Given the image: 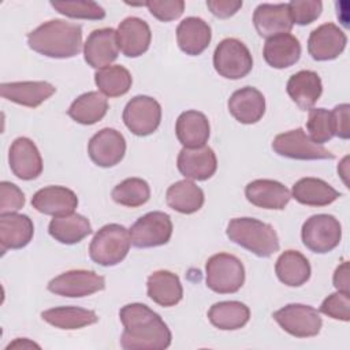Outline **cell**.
<instances>
[{"mask_svg": "<svg viewBox=\"0 0 350 350\" xmlns=\"http://www.w3.org/2000/svg\"><path fill=\"white\" fill-rule=\"evenodd\" d=\"M90 160L103 168H109L122 161L126 153V139L123 134L115 129H101L88 144Z\"/></svg>", "mask_w": 350, "mask_h": 350, "instance_id": "obj_13", "label": "cell"}, {"mask_svg": "<svg viewBox=\"0 0 350 350\" xmlns=\"http://www.w3.org/2000/svg\"><path fill=\"white\" fill-rule=\"evenodd\" d=\"M149 12L161 22H171L178 19L185 11L183 0H150L145 1Z\"/></svg>", "mask_w": 350, "mask_h": 350, "instance_id": "obj_43", "label": "cell"}, {"mask_svg": "<svg viewBox=\"0 0 350 350\" xmlns=\"http://www.w3.org/2000/svg\"><path fill=\"white\" fill-rule=\"evenodd\" d=\"M33 208L44 215L53 217L66 216L78 206L77 194L64 186H46L34 193L31 198Z\"/></svg>", "mask_w": 350, "mask_h": 350, "instance_id": "obj_19", "label": "cell"}, {"mask_svg": "<svg viewBox=\"0 0 350 350\" xmlns=\"http://www.w3.org/2000/svg\"><path fill=\"white\" fill-rule=\"evenodd\" d=\"M334 286L338 291L350 294V276H349V262L343 261L334 272L332 278Z\"/></svg>", "mask_w": 350, "mask_h": 350, "instance_id": "obj_47", "label": "cell"}, {"mask_svg": "<svg viewBox=\"0 0 350 350\" xmlns=\"http://www.w3.org/2000/svg\"><path fill=\"white\" fill-rule=\"evenodd\" d=\"M152 33L149 25L137 16L123 19L116 29V41L119 51L127 57L144 55L150 45Z\"/></svg>", "mask_w": 350, "mask_h": 350, "instance_id": "obj_18", "label": "cell"}, {"mask_svg": "<svg viewBox=\"0 0 350 350\" xmlns=\"http://www.w3.org/2000/svg\"><path fill=\"white\" fill-rule=\"evenodd\" d=\"M226 234L230 241L258 257H271L280 247L275 228L258 219L235 217L230 220Z\"/></svg>", "mask_w": 350, "mask_h": 350, "instance_id": "obj_3", "label": "cell"}, {"mask_svg": "<svg viewBox=\"0 0 350 350\" xmlns=\"http://www.w3.org/2000/svg\"><path fill=\"white\" fill-rule=\"evenodd\" d=\"M245 196L247 201L258 208L282 211L291 198L290 190L273 179H256L246 185Z\"/></svg>", "mask_w": 350, "mask_h": 350, "instance_id": "obj_22", "label": "cell"}, {"mask_svg": "<svg viewBox=\"0 0 350 350\" xmlns=\"http://www.w3.org/2000/svg\"><path fill=\"white\" fill-rule=\"evenodd\" d=\"M55 92L56 88L46 81L4 82L0 85L3 98L29 108H37Z\"/></svg>", "mask_w": 350, "mask_h": 350, "instance_id": "obj_20", "label": "cell"}, {"mask_svg": "<svg viewBox=\"0 0 350 350\" xmlns=\"http://www.w3.org/2000/svg\"><path fill=\"white\" fill-rule=\"evenodd\" d=\"M175 134L183 148L204 146L211 134L209 120L200 111H185L176 119Z\"/></svg>", "mask_w": 350, "mask_h": 350, "instance_id": "obj_27", "label": "cell"}, {"mask_svg": "<svg viewBox=\"0 0 350 350\" xmlns=\"http://www.w3.org/2000/svg\"><path fill=\"white\" fill-rule=\"evenodd\" d=\"M146 291L153 302L164 308L175 306L183 297V287L178 275L164 269L149 275Z\"/></svg>", "mask_w": 350, "mask_h": 350, "instance_id": "obj_29", "label": "cell"}, {"mask_svg": "<svg viewBox=\"0 0 350 350\" xmlns=\"http://www.w3.org/2000/svg\"><path fill=\"white\" fill-rule=\"evenodd\" d=\"M206 7L209 11L220 18L226 19L235 15L242 8V1H232V0H208Z\"/></svg>", "mask_w": 350, "mask_h": 350, "instance_id": "obj_46", "label": "cell"}, {"mask_svg": "<svg viewBox=\"0 0 350 350\" xmlns=\"http://www.w3.org/2000/svg\"><path fill=\"white\" fill-rule=\"evenodd\" d=\"M105 288L104 276L88 269H71L60 273L48 283V290L56 295L81 298Z\"/></svg>", "mask_w": 350, "mask_h": 350, "instance_id": "obj_12", "label": "cell"}, {"mask_svg": "<svg viewBox=\"0 0 350 350\" xmlns=\"http://www.w3.org/2000/svg\"><path fill=\"white\" fill-rule=\"evenodd\" d=\"M213 67L223 78L241 79L252 71L253 57L242 41L224 38L213 52Z\"/></svg>", "mask_w": 350, "mask_h": 350, "instance_id": "obj_7", "label": "cell"}, {"mask_svg": "<svg viewBox=\"0 0 350 350\" xmlns=\"http://www.w3.org/2000/svg\"><path fill=\"white\" fill-rule=\"evenodd\" d=\"M325 316L334 320L349 321L350 320V294L336 291L328 295L319 309Z\"/></svg>", "mask_w": 350, "mask_h": 350, "instance_id": "obj_42", "label": "cell"}, {"mask_svg": "<svg viewBox=\"0 0 350 350\" xmlns=\"http://www.w3.org/2000/svg\"><path fill=\"white\" fill-rule=\"evenodd\" d=\"M51 5L62 15L74 19L100 21L105 18L104 8L96 1L72 0V1H51Z\"/></svg>", "mask_w": 350, "mask_h": 350, "instance_id": "obj_40", "label": "cell"}, {"mask_svg": "<svg viewBox=\"0 0 350 350\" xmlns=\"http://www.w3.org/2000/svg\"><path fill=\"white\" fill-rule=\"evenodd\" d=\"M347 160H349V157H345L343 160H342V163L338 165V172H339V175L343 178V182L347 185V180H346V176H347Z\"/></svg>", "mask_w": 350, "mask_h": 350, "instance_id": "obj_49", "label": "cell"}, {"mask_svg": "<svg viewBox=\"0 0 350 350\" xmlns=\"http://www.w3.org/2000/svg\"><path fill=\"white\" fill-rule=\"evenodd\" d=\"M94 82L100 93L107 97H119L130 90L133 78L126 67L115 64L98 70L94 74Z\"/></svg>", "mask_w": 350, "mask_h": 350, "instance_id": "obj_37", "label": "cell"}, {"mask_svg": "<svg viewBox=\"0 0 350 350\" xmlns=\"http://www.w3.org/2000/svg\"><path fill=\"white\" fill-rule=\"evenodd\" d=\"M41 317L48 324L60 329H79L98 321V316L89 309L79 306H57L46 309Z\"/></svg>", "mask_w": 350, "mask_h": 350, "instance_id": "obj_35", "label": "cell"}, {"mask_svg": "<svg viewBox=\"0 0 350 350\" xmlns=\"http://www.w3.org/2000/svg\"><path fill=\"white\" fill-rule=\"evenodd\" d=\"M111 196L119 205L137 208L149 201L150 187L148 182L141 178H127L113 187Z\"/></svg>", "mask_w": 350, "mask_h": 350, "instance_id": "obj_38", "label": "cell"}, {"mask_svg": "<svg viewBox=\"0 0 350 350\" xmlns=\"http://www.w3.org/2000/svg\"><path fill=\"white\" fill-rule=\"evenodd\" d=\"M27 44L30 49L46 57H74L82 49V27L63 19H52L30 31Z\"/></svg>", "mask_w": 350, "mask_h": 350, "instance_id": "obj_2", "label": "cell"}, {"mask_svg": "<svg viewBox=\"0 0 350 350\" xmlns=\"http://www.w3.org/2000/svg\"><path fill=\"white\" fill-rule=\"evenodd\" d=\"M287 5L293 25L297 23L299 26L310 25L323 11V3L320 0H293Z\"/></svg>", "mask_w": 350, "mask_h": 350, "instance_id": "obj_41", "label": "cell"}, {"mask_svg": "<svg viewBox=\"0 0 350 350\" xmlns=\"http://www.w3.org/2000/svg\"><path fill=\"white\" fill-rule=\"evenodd\" d=\"M123 122L126 127L138 137L150 135L157 130L161 122V105L149 96L133 97L123 109Z\"/></svg>", "mask_w": 350, "mask_h": 350, "instance_id": "obj_11", "label": "cell"}, {"mask_svg": "<svg viewBox=\"0 0 350 350\" xmlns=\"http://www.w3.org/2000/svg\"><path fill=\"white\" fill-rule=\"evenodd\" d=\"M124 327L120 346L124 350H164L171 345V331L164 320L145 304H129L119 310Z\"/></svg>", "mask_w": 350, "mask_h": 350, "instance_id": "obj_1", "label": "cell"}, {"mask_svg": "<svg viewBox=\"0 0 350 350\" xmlns=\"http://www.w3.org/2000/svg\"><path fill=\"white\" fill-rule=\"evenodd\" d=\"M253 23L258 36L264 38L284 34L293 29L287 3L260 4L253 12Z\"/></svg>", "mask_w": 350, "mask_h": 350, "instance_id": "obj_21", "label": "cell"}, {"mask_svg": "<svg viewBox=\"0 0 350 350\" xmlns=\"http://www.w3.org/2000/svg\"><path fill=\"white\" fill-rule=\"evenodd\" d=\"M349 104H339L331 112L335 124V135L342 139L350 138V129H349Z\"/></svg>", "mask_w": 350, "mask_h": 350, "instance_id": "obj_45", "label": "cell"}, {"mask_svg": "<svg viewBox=\"0 0 350 350\" xmlns=\"http://www.w3.org/2000/svg\"><path fill=\"white\" fill-rule=\"evenodd\" d=\"M25 205V194L22 190L7 180L0 182V215L15 213Z\"/></svg>", "mask_w": 350, "mask_h": 350, "instance_id": "obj_44", "label": "cell"}, {"mask_svg": "<svg viewBox=\"0 0 350 350\" xmlns=\"http://www.w3.org/2000/svg\"><path fill=\"white\" fill-rule=\"evenodd\" d=\"M286 90L301 109H312L323 93L321 78L314 71L301 70L288 78Z\"/></svg>", "mask_w": 350, "mask_h": 350, "instance_id": "obj_26", "label": "cell"}, {"mask_svg": "<svg viewBox=\"0 0 350 350\" xmlns=\"http://www.w3.org/2000/svg\"><path fill=\"white\" fill-rule=\"evenodd\" d=\"M278 279L290 287H299L305 284L312 273L308 258L298 250L283 252L275 264Z\"/></svg>", "mask_w": 350, "mask_h": 350, "instance_id": "obj_32", "label": "cell"}, {"mask_svg": "<svg viewBox=\"0 0 350 350\" xmlns=\"http://www.w3.org/2000/svg\"><path fill=\"white\" fill-rule=\"evenodd\" d=\"M205 282L217 294L237 293L245 283V267L234 254H213L205 264Z\"/></svg>", "mask_w": 350, "mask_h": 350, "instance_id": "obj_5", "label": "cell"}, {"mask_svg": "<svg viewBox=\"0 0 350 350\" xmlns=\"http://www.w3.org/2000/svg\"><path fill=\"white\" fill-rule=\"evenodd\" d=\"M34 226L27 215H0V245L4 253L8 249H22L30 243Z\"/></svg>", "mask_w": 350, "mask_h": 350, "instance_id": "obj_25", "label": "cell"}, {"mask_svg": "<svg viewBox=\"0 0 350 350\" xmlns=\"http://www.w3.org/2000/svg\"><path fill=\"white\" fill-rule=\"evenodd\" d=\"M272 149L279 156L294 160H332L335 154L321 145H317L301 129L278 134L272 141Z\"/></svg>", "mask_w": 350, "mask_h": 350, "instance_id": "obj_8", "label": "cell"}, {"mask_svg": "<svg viewBox=\"0 0 350 350\" xmlns=\"http://www.w3.org/2000/svg\"><path fill=\"white\" fill-rule=\"evenodd\" d=\"M301 238L310 252L325 254L339 245L342 239V226L332 215H313L304 223Z\"/></svg>", "mask_w": 350, "mask_h": 350, "instance_id": "obj_6", "label": "cell"}, {"mask_svg": "<svg viewBox=\"0 0 350 350\" xmlns=\"http://www.w3.org/2000/svg\"><path fill=\"white\" fill-rule=\"evenodd\" d=\"M8 163L12 174L22 180H33L42 172L40 150L27 137H19L11 144Z\"/></svg>", "mask_w": 350, "mask_h": 350, "instance_id": "obj_15", "label": "cell"}, {"mask_svg": "<svg viewBox=\"0 0 350 350\" xmlns=\"http://www.w3.org/2000/svg\"><path fill=\"white\" fill-rule=\"evenodd\" d=\"M309 137L317 145H323L335 137V124L332 112L325 108L309 109V118L306 122Z\"/></svg>", "mask_w": 350, "mask_h": 350, "instance_id": "obj_39", "label": "cell"}, {"mask_svg": "<svg viewBox=\"0 0 350 350\" xmlns=\"http://www.w3.org/2000/svg\"><path fill=\"white\" fill-rule=\"evenodd\" d=\"M131 245L138 249H148L165 245L172 235L170 215L153 211L141 216L129 230Z\"/></svg>", "mask_w": 350, "mask_h": 350, "instance_id": "obj_9", "label": "cell"}, {"mask_svg": "<svg viewBox=\"0 0 350 350\" xmlns=\"http://www.w3.org/2000/svg\"><path fill=\"white\" fill-rule=\"evenodd\" d=\"M342 194L325 180L319 178H301L293 186L291 197L302 205L325 206L338 200Z\"/></svg>", "mask_w": 350, "mask_h": 350, "instance_id": "obj_30", "label": "cell"}, {"mask_svg": "<svg viewBox=\"0 0 350 350\" xmlns=\"http://www.w3.org/2000/svg\"><path fill=\"white\" fill-rule=\"evenodd\" d=\"M119 55L116 30L103 27L93 30L83 44L85 62L93 68H105L111 66Z\"/></svg>", "mask_w": 350, "mask_h": 350, "instance_id": "obj_16", "label": "cell"}, {"mask_svg": "<svg viewBox=\"0 0 350 350\" xmlns=\"http://www.w3.org/2000/svg\"><path fill=\"white\" fill-rule=\"evenodd\" d=\"M49 235L64 245H74L92 234V226L88 217L79 213L53 217L48 226Z\"/></svg>", "mask_w": 350, "mask_h": 350, "instance_id": "obj_33", "label": "cell"}, {"mask_svg": "<svg viewBox=\"0 0 350 350\" xmlns=\"http://www.w3.org/2000/svg\"><path fill=\"white\" fill-rule=\"evenodd\" d=\"M40 347L38 345H36V343H33V342H29L27 339H25V338H18L15 342H12V343H10L8 346H7V350L8 349H11V347Z\"/></svg>", "mask_w": 350, "mask_h": 350, "instance_id": "obj_48", "label": "cell"}, {"mask_svg": "<svg viewBox=\"0 0 350 350\" xmlns=\"http://www.w3.org/2000/svg\"><path fill=\"white\" fill-rule=\"evenodd\" d=\"M347 36L335 23H323L308 38V52L317 62L336 59L346 48Z\"/></svg>", "mask_w": 350, "mask_h": 350, "instance_id": "obj_14", "label": "cell"}, {"mask_svg": "<svg viewBox=\"0 0 350 350\" xmlns=\"http://www.w3.org/2000/svg\"><path fill=\"white\" fill-rule=\"evenodd\" d=\"M272 317L287 334L295 338L316 336L323 327L319 312L304 304H288L273 312Z\"/></svg>", "mask_w": 350, "mask_h": 350, "instance_id": "obj_10", "label": "cell"}, {"mask_svg": "<svg viewBox=\"0 0 350 350\" xmlns=\"http://www.w3.org/2000/svg\"><path fill=\"white\" fill-rule=\"evenodd\" d=\"M179 172L190 180H206L217 170V159L212 148H183L176 160Z\"/></svg>", "mask_w": 350, "mask_h": 350, "instance_id": "obj_17", "label": "cell"}, {"mask_svg": "<svg viewBox=\"0 0 350 350\" xmlns=\"http://www.w3.org/2000/svg\"><path fill=\"white\" fill-rule=\"evenodd\" d=\"M265 62L278 70L295 64L301 57V44L298 38L290 33L267 38L262 49Z\"/></svg>", "mask_w": 350, "mask_h": 350, "instance_id": "obj_28", "label": "cell"}, {"mask_svg": "<svg viewBox=\"0 0 350 350\" xmlns=\"http://www.w3.org/2000/svg\"><path fill=\"white\" fill-rule=\"evenodd\" d=\"M167 205L185 215L198 212L205 201L204 191L190 179H183L172 183L165 193Z\"/></svg>", "mask_w": 350, "mask_h": 350, "instance_id": "obj_31", "label": "cell"}, {"mask_svg": "<svg viewBox=\"0 0 350 350\" xmlns=\"http://www.w3.org/2000/svg\"><path fill=\"white\" fill-rule=\"evenodd\" d=\"M208 319L219 329L234 331L247 324L250 309L239 301H220L211 306Z\"/></svg>", "mask_w": 350, "mask_h": 350, "instance_id": "obj_34", "label": "cell"}, {"mask_svg": "<svg viewBox=\"0 0 350 350\" xmlns=\"http://www.w3.org/2000/svg\"><path fill=\"white\" fill-rule=\"evenodd\" d=\"M211 26L201 18L187 16L176 27V41L182 52L190 56L201 55L211 42Z\"/></svg>", "mask_w": 350, "mask_h": 350, "instance_id": "obj_24", "label": "cell"}, {"mask_svg": "<svg viewBox=\"0 0 350 350\" xmlns=\"http://www.w3.org/2000/svg\"><path fill=\"white\" fill-rule=\"evenodd\" d=\"M108 111V101L100 92H86L78 96L67 109L68 116L81 124L100 122Z\"/></svg>", "mask_w": 350, "mask_h": 350, "instance_id": "obj_36", "label": "cell"}, {"mask_svg": "<svg viewBox=\"0 0 350 350\" xmlns=\"http://www.w3.org/2000/svg\"><path fill=\"white\" fill-rule=\"evenodd\" d=\"M130 245V232L124 226L105 224L94 234L89 245V256L98 265L113 267L124 260Z\"/></svg>", "mask_w": 350, "mask_h": 350, "instance_id": "obj_4", "label": "cell"}, {"mask_svg": "<svg viewBox=\"0 0 350 350\" xmlns=\"http://www.w3.org/2000/svg\"><path fill=\"white\" fill-rule=\"evenodd\" d=\"M228 111L242 124L257 123L265 113V97L253 86L241 88L228 98Z\"/></svg>", "mask_w": 350, "mask_h": 350, "instance_id": "obj_23", "label": "cell"}]
</instances>
